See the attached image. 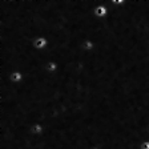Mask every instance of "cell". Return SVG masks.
Wrapping results in <instances>:
<instances>
[{
	"instance_id": "2",
	"label": "cell",
	"mask_w": 149,
	"mask_h": 149,
	"mask_svg": "<svg viewBox=\"0 0 149 149\" xmlns=\"http://www.w3.org/2000/svg\"><path fill=\"white\" fill-rule=\"evenodd\" d=\"M139 149H149V140H143L139 145Z\"/></svg>"
},
{
	"instance_id": "1",
	"label": "cell",
	"mask_w": 149,
	"mask_h": 149,
	"mask_svg": "<svg viewBox=\"0 0 149 149\" xmlns=\"http://www.w3.org/2000/svg\"><path fill=\"white\" fill-rule=\"evenodd\" d=\"M32 44H33V47L36 49L43 51V49H45L47 45H48V40L43 36H36L32 39Z\"/></svg>"
}]
</instances>
